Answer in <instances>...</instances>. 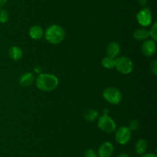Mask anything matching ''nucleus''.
Wrapping results in <instances>:
<instances>
[{"label": "nucleus", "mask_w": 157, "mask_h": 157, "mask_svg": "<svg viewBox=\"0 0 157 157\" xmlns=\"http://www.w3.org/2000/svg\"><path fill=\"white\" fill-rule=\"evenodd\" d=\"M139 127V122L136 119H133L129 123L128 128L130 130H136Z\"/></svg>", "instance_id": "aec40b11"}, {"label": "nucleus", "mask_w": 157, "mask_h": 157, "mask_svg": "<svg viewBox=\"0 0 157 157\" xmlns=\"http://www.w3.org/2000/svg\"><path fill=\"white\" fill-rule=\"evenodd\" d=\"M138 3L140 4V6H142V7H144V6L147 5V0H138Z\"/></svg>", "instance_id": "b1692460"}, {"label": "nucleus", "mask_w": 157, "mask_h": 157, "mask_svg": "<svg viewBox=\"0 0 157 157\" xmlns=\"http://www.w3.org/2000/svg\"><path fill=\"white\" fill-rule=\"evenodd\" d=\"M9 13L7 11L0 8V23L4 24V23L7 22L9 20Z\"/></svg>", "instance_id": "6ab92c4d"}, {"label": "nucleus", "mask_w": 157, "mask_h": 157, "mask_svg": "<svg viewBox=\"0 0 157 157\" xmlns=\"http://www.w3.org/2000/svg\"><path fill=\"white\" fill-rule=\"evenodd\" d=\"M147 149H148V143H147V140L144 139H140L138 140L135 145V150H136V153L140 155L145 154Z\"/></svg>", "instance_id": "4468645a"}, {"label": "nucleus", "mask_w": 157, "mask_h": 157, "mask_svg": "<svg viewBox=\"0 0 157 157\" xmlns=\"http://www.w3.org/2000/svg\"><path fill=\"white\" fill-rule=\"evenodd\" d=\"M101 63L105 69H111L115 67V58L110 56H106L103 58Z\"/></svg>", "instance_id": "f3484780"}, {"label": "nucleus", "mask_w": 157, "mask_h": 157, "mask_svg": "<svg viewBox=\"0 0 157 157\" xmlns=\"http://www.w3.org/2000/svg\"><path fill=\"white\" fill-rule=\"evenodd\" d=\"M121 52V47L117 42H111L107 47V56L115 58Z\"/></svg>", "instance_id": "9b49d317"}, {"label": "nucleus", "mask_w": 157, "mask_h": 157, "mask_svg": "<svg viewBox=\"0 0 157 157\" xmlns=\"http://www.w3.org/2000/svg\"><path fill=\"white\" fill-rule=\"evenodd\" d=\"M29 36L34 40H38L41 38L44 35L43 29L39 26H33L29 29Z\"/></svg>", "instance_id": "f8f14e48"}, {"label": "nucleus", "mask_w": 157, "mask_h": 157, "mask_svg": "<svg viewBox=\"0 0 157 157\" xmlns=\"http://www.w3.org/2000/svg\"><path fill=\"white\" fill-rule=\"evenodd\" d=\"M65 31L58 25H52L48 26L44 32V37L49 43L58 45L64 40Z\"/></svg>", "instance_id": "f03ea898"}, {"label": "nucleus", "mask_w": 157, "mask_h": 157, "mask_svg": "<svg viewBox=\"0 0 157 157\" xmlns=\"http://www.w3.org/2000/svg\"><path fill=\"white\" fill-rule=\"evenodd\" d=\"M117 157H130V156L128 155V154L125 153V152H121V153H120L119 155H117Z\"/></svg>", "instance_id": "393cba45"}, {"label": "nucleus", "mask_w": 157, "mask_h": 157, "mask_svg": "<svg viewBox=\"0 0 157 157\" xmlns=\"http://www.w3.org/2000/svg\"><path fill=\"white\" fill-rule=\"evenodd\" d=\"M114 147L110 142H104L98 148V155L99 157H111Z\"/></svg>", "instance_id": "1a4fd4ad"}, {"label": "nucleus", "mask_w": 157, "mask_h": 157, "mask_svg": "<svg viewBox=\"0 0 157 157\" xmlns=\"http://www.w3.org/2000/svg\"><path fill=\"white\" fill-rule=\"evenodd\" d=\"M84 119L88 122H94L98 119V112L94 109H90L85 112L84 115Z\"/></svg>", "instance_id": "dca6fc26"}, {"label": "nucleus", "mask_w": 157, "mask_h": 157, "mask_svg": "<svg viewBox=\"0 0 157 157\" xmlns=\"http://www.w3.org/2000/svg\"><path fill=\"white\" fill-rule=\"evenodd\" d=\"M7 2V0H0V8H2Z\"/></svg>", "instance_id": "a878e982"}, {"label": "nucleus", "mask_w": 157, "mask_h": 157, "mask_svg": "<svg viewBox=\"0 0 157 157\" xmlns=\"http://www.w3.org/2000/svg\"><path fill=\"white\" fill-rule=\"evenodd\" d=\"M103 96L106 101L113 105L119 104L122 100V93L119 89L114 87H108L104 89Z\"/></svg>", "instance_id": "20e7f679"}, {"label": "nucleus", "mask_w": 157, "mask_h": 157, "mask_svg": "<svg viewBox=\"0 0 157 157\" xmlns=\"http://www.w3.org/2000/svg\"><path fill=\"white\" fill-rule=\"evenodd\" d=\"M136 20L143 27H148L152 23V12L149 8L144 7L136 14Z\"/></svg>", "instance_id": "423d86ee"}, {"label": "nucleus", "mask_w": 157, "mask_h": 157, "mask_svg": "<svg viewBox=\"0 0 157 157\" xmlns=\"http://www.w3.org/2000/svg\"><path fill=\"white\" fill-rule=\"evenodd\" d=\"M34 82H35V77L32 72H25L19 78V84L24 87H29L32 86Z\"/></svg>", "instance_id": "9d476101"}, {"label": "nucleus", "mask_w": 157, "mask_h": 157, "mask_svg": "<svg viewBox=\"0 0 157 157\" xmlns=\"http://www.w3.org/2000/svg\"><path fill=\"white\" fill-rule=\"evenodd\" d=\"M23 52L18 46H12L9 50V55L14 61H18L22 57Z\"/></svg>", "instance_id": "2eb2a0df"}, {"label": "nucleus", "mask_w": 157, "mask_h": 157, "mask_svg": "<svg viewBox=\"0 0 157 157\" xmlns=\"http://www.w3.org/2000/svg\"><path fill=\"white\" fill-rule=\"evenodd\" d=\"M131 139V130L127 126H121L115 132V139L120 145H126Z\"/></svg>", "instance_id": "0eeeda50"}, {"label": "nucleus", "mask_w": 157, "mask_h": 157, "mask_svg": "<svg viewBox=\"0 0 157 157\" xmlns=\"http://www.w3.org/2000/svg\"><path fill=\"white\" fill-rule=\"evenodd\" d=\"M150 36L149 31L145 28L137 29L133 32V38L138 41H145Z\"/></svg>", "instance_id": "ddd939ff"}, {"label": "nucleus", "mask_w": 157, "mask_h": 157, "mask_svg": "<svg viewBox=\"0 0 157 157\" xmlns=\"http://www.w3.org/2000/svg\"><path fill=\"white\" fill-rule=\"evenodd\" d=\"M140 157H157V155L155 153H145L140 155Z\"/></svg>", "instance_id": "5701e85b"}, {"label": "nucleus", "mask_w": 157, "mask_h": 157, "mask_svg": "<svg viewBox=\"0 0 157 157\" xmlns=\"http://www.w3.org/2000/svg\"><path fill=\"white\" fill-rule=\"evenodd\" d=\"M150 36L151 37V39L156 42L157 40V22H155L153 26H151V29L149 31Z\"/></svg>", "instance_id": "a211bd4d"}, {"label": "nucleus", "mask_w": 157, "mask_h": 157, "mask_svg": "<svg viewBox=\"0 0 157 157\" xmlns=\"http://www.w3.org/2000/svg\"><path fill=\"white\" fill-rule=\"evenodd\" d=\"M38 89L43 92H51L58 87L59 80L56 75L49 73H41L35 80Z\"/></svg>", "instance_id": "f257e3e1"}, {"label": "nucleus", "mask_w": 157, "mask_h": 157, "mask_svg": "<svg viewBox=\"0 0 157 157\" xmlns=\"http://www.w3.org/2000/svg\"><path fill=\"white\" fill-rule=\"evenodd\" d=\"M150 69H151V72H153L155 75H157V61L156 60H153V61L150 63Z\"/></svg>", "instance_id": "4be33fe9"}, {"label": "nucleus", "mask_w": 157, "mask_h": 157, "mask_svg": "<svg viewBox=\"0 0 157 157\" xmlns=\"http://www.w3.org/2000/svg\"><path fill=\"white\" fill-rule=\"evenodd\" d=\"M84 157H98V154L93 149H88L84 152Z\"/></svg>", "instance_id": "412c9836"}, {"label": "nucleus", "mask_w": 157, "mask_h": 157, "mask_svg": "<svg viewBox=\"0 0 157 157\" xmlns=\"http://www.w3.org/2000/svg\"><path fill=\"white\" fill-rule=\"evenodd\" d=\"M98 125L101 130L107 133H112L117 129V125L114 120L108 115H105V114L100 117Z\"/></svg>", "instance_id": "39448f33"}, {"label": "nucleus", "mask_w": 157, "mask_h": 157, "mask_svg": "<svg viewBox=\"0 0 157 157\" xmlns=\"http://www.w3.org/2000/svg\"><path fill=\"white\" fill-rule=\"evenodd\" d=\"M115 67L119 72L128 75L133 71V64L132 60L127 56H121L115 58Z\"/></svg>", "instance_id": "7ed1b4c3"}, {"label": "nucleus", "mask_w": 157, "mask_h": 157, "mask_svg": "<svg viewBox=\"0 0 157 157\" xmlns=\"http://www.w3.org/2000/svg\"><path fill=\"white\" fill-rule=\"evenodd\" d=\"M143 54L147 57H151L155 54L156 51V42L153 39H147L143 42L141 47Z\"/></svg>", "instance_id": "6e6552de"}]
</instances>
